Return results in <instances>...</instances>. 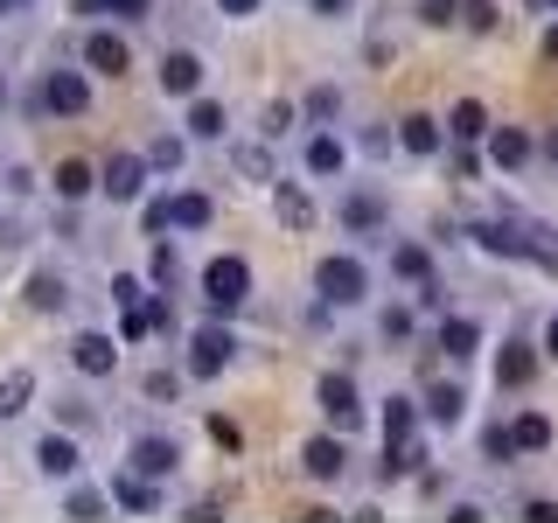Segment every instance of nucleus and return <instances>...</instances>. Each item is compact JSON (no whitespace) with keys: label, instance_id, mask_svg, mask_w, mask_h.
Here are the masks:
<instances>
[{"label":"nucleus","instance_id":"nucleus-1","mask_svg":"<svg viewBox=\"0 0 558 523\" xmlns=\"http://www.w3.org/2000/svg\"><path fill=\"white\" fill-rule=\"evenodd\" d=\"M203 301H209V314H223V321H231V314L252 301V266H244L238 252L209 258V266H203Z\"/></svg>","mask_w":558,"mask_h":523},{"label":"nucleus","instance_id":"nucleus-2","mask_svg":"<svg viewBox=\"0 0 558 523\" xmlns=\"http://www.w3.org/2000/svg\"><path fill=\"white\" fill-rule=\"evenodd\" d=\"M314 287H322L328 307H363V293H371V272H363L356 252H336V258H322V266H314Z\"/></svg>","mask_w":558,"mask_h":523},{"label":"nucleus","instance_id":"nucleus-3","mask_svg":"<svg viewBox=\"0 0 558 523\" xmlns=\"http://www.w3.org/2000/svg\"><path fill=\"white\" fill-rule=\"evenodd\" d=\"M231 356H238V336L223 328V314H217V321H203L196 336H189V377H217Z\"/></svg>","mask_w":558,"mask_h":523},{"label":"nucleus","instance_id":"nucleus-4","mask_svg":"<svg viewBox=\"0 0 558 523\" xmlns=\"http://www.w3.org/2000/svg\"><path fill=\"white\" fill-rule=\"evenodd\" d=\"M43 112H57V119H84V112H92V84H84V70H43Z\"/></svg>","mask_w":558,"mask_h":523},{"label":"nucleus","instance_id":"nucleus-5","mask_svg":"<svg viewBox=\"0 0 558 523\" xmlns=\"http://www.w3.org/2000/svg\"><path fill=\"white\" fill-rule=\"evenodd\" d=\"M314 398H322V412H328V426H336V433H356V426H363V405H356V384H349L342 370H328L322 384H314Z\"/></svg>","mask_w":558,"mask_h":523},{"label":"nucleus","instance_id":"nucleus-6","mask_svg":"<svg viewBox=\"0 0 558 523\" xmlns=\"http://www.w3.org/2000/svg\"><path fill=\"white\" fill-rule=\"evenodd\" d=\"M301 467H307V482H342V467H349L342 433H314V440L301 447Z\"/></svg>","mask_w":558,"mask_h":523},{"label":"nucleus","instance_id":"nucleus-7","mask_svg":"<svg viewBox=\"0 0 558 523\" xmlns=\"http://www.w3.org/2000/svg\"><path fill=\"white\" fill-rule=\"evenodd\" d=\"M447 139H453V133L440 126V119H426V112H405V119H398V147L418 154V161H433V154H440Z\"/></svg>","mask_w":558,"mask_h":523},{"label":"nucleus","instance_id":"nucleus-8","mask_svg":"<svg viewBox=\"0 0 558 523\" xmlns=\"http://www.w3.org/2000/svg\"><path fill=\"white\" fill-rule=\"evenodd\" d=\"M70 363H77L84 377H112V370H119V342L98 336V328H84V336L70 342Z\"/></svg>","mask_w":558,"mask_h":523},{"label":"nucleus","instance_id":"nucleus-9","mask_svg":"<svg viewBox=\"0 0 558 523\" xmlns=\"http://www.w3.org/2000/svg\"><path fill=\"white\" fill-rule=\"evenodd\" d=\"M161 92L168 98H196L203 92V57L196 49H168L161 57Z\"/></svg>","mask_w":558,"mask_h":523},{"label":"nucleus","instance_id":"nucleus-10","mask_svg":"<svg viewBox=\"0 0 558 523\" xmlns=\"http://www.w3.org/2000/svg\"><path fill=\"white\" fill-rule=\"evenodd\" d=\"M133 475H147V482H161V475H174V461H182V453H174V440H161V433H140L133 440Z\"/></svg>","mask_w":558,"mask_h":523},{"label":"nucleus","instance_id":"nucleus-11","mask_svg":"<svg viewBox=\"0 0 558 523\" xmlns=\"http://www.w3.org/2000/svg\"><path fill=\"white\" fill-rule=\"evenodd\" d=\"M35 467H43L49 482H70L84 467V453H77V440H63V433H43V440H35Z\"/></svg>","mask_w":558,"mask_h":523},{"label":"nucleus","instance_id":"nucleus-12","mask_svg":"<svg viewBox=\"0 0 558 523\" xmlns=\"http://www.w3.org/2000/svg\"><path fill=\"white\" fill-rule=\"evenodd\" d=\"M84 63H92V70H105V77H119V70L133 63L126 35H112V28H92V35H84Z\"/></svg>","mask_w":558,"mask_h":523},{"label":"nucleus","instance_id":"nucleus-13","mask_svg":"<svg viewBox=\"0 0 558 523\" xmlns=\"http://www.w3.org/2000/svg\"><path fill=\"white\" fill-rule=\"evenodd\" d=\"M140 188H147V161H140V154H112V161H105V196L133 203Z\"/></svg>","mask_w":558,"mask_h":523},{"label":"nucleus","instance_id":"nucleus-14","mask_svg":"<svg viewBox=\"0 0 558 523\" xmlns=\"http://www.w3.org/2000/svg\"><path fill=\"white\" fill-rule=\"evenodd\" d=\"M531 377H537V356L523 342H502L496 349V391H523Z\"/></svg>","mask_w":558,"mask_h":523},{"label":"nucleus","instance_id":"nucleus-15","mask_svg":"<svg viewBox=\"0 0 558 523\" xmlns=\"http://www.w3.org/2000/svg\"><path fill=\"white\" fill-rule=\"evenodd\" d=\"M49 188H57L63 203H84L92 188H105V174L92 161H57V174H49Z\"/></svg>","mask_w":558,"mask_h":523},{"label":"nucleus","instance_id":"nucleus-16","mask_svg":"<svg viewBox=\"0 0 558 523\" xmlns=\"http://www.w3.org/2000/svg\"><path fill=\"white\" fill-rule=\"evenodd\" d=\"M531 154H537V139L523 126H496V133H488V161H496V168H523Z\"/></svg>","mask_w":558,"mask_h":523},{"label":"nucleus","instance_id":"nucleus-17","mask_svg":"<svg viewBox=\"0 0 558 523\" xmlns=\"http://www.w3.org/2000/svg\"><path fill=\"white\" fill-rule=\"evenodd\" d=\"M336 217L349 223V231H377V223H384V196H377V188H349V196L336 203Z\"/></svg>","mask_w":558,"mask_h":523},{"label":"nucleus","instance_id":"nucleus-18","mask_svg":"<svg viewBox=\"0 0 558 523\" xmlns=\"http://www.w3.org/2000/svg\"><path fill=\"white\" fill-rule=\"evenodd\" d=\"M447 133H453V139H488V133H496V126H488V105H482V98H461V105L447 112Z\"/></svg>","mask_w":558,"mask_h":523},{"label":"nucleus","instance_id":"nucleus-19","mask_svg":"<svg viewBox=\"0 0 558 523\" xmlns=\"http://www.w3.org/2000/svg\"><path fill=\"white\" fill-rule=\"evenodd\" d=\"M112 502H126L133 516H154V510H161V496H154L147 475H112Z\"/></svg>","mask_w":558,"mask_h":523},{"label":"nucleus","instance_id":"nucleus-20","mask_svg":"<svg viewBox=\"0 0 558 523\" xmlns=\"http://www.w3.org/2000/svg\"><path fill=\"white\" fill-rule=\"evenodd\" d=\"M223 126H231V119H223V105L217 98H189V139H223Z\"/></svg>","mask_w":558,"mask_h":523},{"label":"nucleus","instance_id":"nucleus-21","mask_svg":"<svg viewBox=\"0 0 558 523\" xmlns=\"http://www.w3.org/2000/svg\"><path fill=\"white\" fill-rule=\"evenodd\" d=\"M168 209H174V231H203V223L217 217L203 188H182V196H168Z\"/></svg>","mask_w":558,"mask_h":523},{"label":"nucleus","instance_id":"nucleus-22","mask_svg":"<svg viewBox=\"0 0 558 523\" xmlns=\"http://www.w3.org/2000/svg\"><path fill=\"white\" fill-rule=\"evenodd\" d=\"M418 412H426L433 426H461V412H468V391H461V384H440V391H433Z\"/></svg>","mask_w":558,"mask_h":523},{"label":"nucleus","instance_id":"nucleus-23","mask_svg":"<svg viewBox=\"0 0 558 523\" xmlns=\"http://www.w3.org/2000/svg\"><path fill=\"white\" fill-rule=\"evenodd\" d=\"M440 349H447V356H475V349H482V328L468 321V314H447V321H440Z\"/></svg>","mask_w":558,"mask_h":523},{"label":"nucleus","instance_id":"nucleus-24","mask_svg":"<svg viewBox=\"0 0 558 523\" xmlns=\"http://www.w3.org/2000/svg\"><path fill=\"white\" fill-rule=\"evenodd\" d=\"M342 161H349V147L336 133H314L307 139V174H342Z\"/></svg>","mask_w":558,"mask_h":523},{"label":"nucleus","instance_id":"nucleus-25","mask_svg":"<svg viewBox=\"0 0 558 523\" xmlns=\"http://www.w3.org/2000/svg\"><path fill=\"white\" fill-rule=\"evenodd\" d=\"M279 223H287V231H307L314 223V203H307L301 182H279Z\"/></svg>","mask_w":558,"mask_h":523},{"label":"nucleus","instance_id":"nucleus-26","mask_svg":"<svg viewBox=\"0 0 558 523\" xmlns=\"http://www.w3.org/2000/svg\"><path fill=\"white\" fill-rule=\"evenodd\" d=\"M391 272H398V279H412V287H426V279H433L426 244H391Z\"/></svg>","mask_w":558,"mask_h":523},{"label":"nucleus","instance_id":"nucleus-27","mask_svg":"<svg viewBox=\"0 0 558 523\" xmlns=\"http://www.w3.org/2000/svg\"><path fill=\"white\" fill-rule=\"evenodd\" d=\"M63 301H70L63 272H35V279H28V307H35V314H57Z\"/></svg>","mask_w":558,"mask_h":523},{"label":"nucleus","instance_id":"nucleus-28","mask_svg":"<svg viewBox=\"0 0 558 523\" xmlns=\"http://www.w3.org/2000/svg\"><path fill=\"white\" fill-rule=\"evenodd\" d=\"M28 398H35V370H8V377H0V418L28 412Z\"/></svg>","mask_w":558,"mask_h":523},{"label":"nucleus","instance_id":"nucleus-29","mask_svg":"<svg viewBox=\"0 0 558 523\" xmlns=\"http://www.w3.org/2000/svg\"><path fill=\"white\" fill-rule=\"evenodd\" d=\"M510 433H517V447H523V453H545V447L558 440V433H551V418H545V412H523V418H517V426H510Z\"/></svg>","mask_w":558,"mask_h":523},{"label":"nucleus","instance_id":"nucleus-30","mask_svg":"<svg viewBox=\"0 0 558 523\" xmlns=\"http://www.w3.org/2000/svg\"><path fill=\"white\" fill-rule=\"evenodd\" d=\"M105 510H112V496H98V488H70L63 496V516H77V523H98Z\"/></svg>","mask_w":558,"mask_h":523},{"label":"nucleus","instance_id":"nucleus-31","mask_svg":"<svg viewBox=\"0 0 558 523\" xmlns=\"http://www.w3.org/2000/svg\"><path fill=\"white\" fill-rule=\"evenodd\" d=\"M77 14H119V22H147L154 0H77Z\"/></svg>","mask_w":558,"mask_h":523},{"label":"nucleus","instance_id":"nucleus-32","mask_svg":"<svg viewBox=\"0 0 558 523\" xmlns=\"http://www.w3.org/2000/svg\"><path fill=\"white\" fill-rule=\"evenodd\" d=\"M412 426H418L412 398H391V405H384V440H412Z\"/></svg>","mask_w":558,"mask_h":523},{"label":"nucleus","instance_id":"nucleus-33","mask_svg":"<svg viewBox=\"0 0 558 523\" xmlns=\"http://www.w3.org/2000/svg\"><path fill=\"white\" fill-rule=\"evenodd\" d=\"M231 161H238V174H244V182H279V174H272V154H266V147H238Z\"/></svg>","mask_w":558,"mask_h":523},{"label":"nucleus","instance_id":"nucleus-34","mask_svg":"<svg viewBox=\"0 0 558 523\" xmlns=\"http://www.w3.org/2000/svg\"><path fill=\"white\" fill-rule=\"evenodd\" d=\"M461 28H475V35H496V28H502L496 0H468V8H461Z\"/></svg>","mask_w":558,"mask_h":523},{"label":"nucleus","instance_id":"nucleus-35","mask_svg":"<svg viewBox=\"0 0 558 523\" xmlns=\"http://www.w3.org/2000/svg\"><path fill=\"white\" fill-rule=\"evenodd\" d=\"M461 8H468V0H418V22H426V28H453Z\"/></svg>","mask_w":558,"mask_h":523},{"label":"nucleus","instance_id":"nucleus-36","mask_svg":"<svg viewBox=\"0 0 558 523\" xmlns=\"http://www.w3.org/2000/svg\"><path fill=\"white\" fill-rule=\"evenodd\" d=\"M301 112H307V119H336V112H342V92H336V84H314Z\"/></svg>","mask_w":558,"mask_h":523},{"label":"nucleus","instance_id":"nucleus-37","mask_svg":"<svg viewBox=\"0 0 558 523\" xmlns=\"http://www.w3.org/2000/svg\"><path fill=\"white\" fill-rule=\"evenodd\" d=\"M482 453H488V461H510V453H523V447H517L510 426H488V433H482Z\"/></svg>","mask_w":558,"mask_h":523},{"label":"nucleus","instance_id":"nucleus-38","mask_svg":"<svg viewBox=\"0 0 558 523\" xmlns=\"http://www.w3.org/2000/svg\"><path fill=\"white\" fill-rule=\"evenodd\" d=\"M182 154H189L182 139H174V133H161V139L147 147V161H154V168H182Z\"/></svg>","mask_w":558,"mask_h":523},{"label":"nucleus","instance_id":"nucleus-39","mask_svg":"<svg viewBox=\"0 0 558 523\" xmlns=\"http://www.w3.org/2000/svg\"><path fill=\"white\" fill-rule=\"evenodd\" d=\"M140 223H147V238H161V231H174V209H168V196H154L147 209H140Z\"/></svg>","mask_w":558,"mask_h":523},{"label":"nucleus","instance_id":"nucleus-40","mask_svg":"<svg viewBox=\"0 0 558 523\" xmlns=\"http://www.w3.org/2000/svg\"><path fill=\"white\" fill-rule=\"evenodd\" d=\"M377 328H384V342H405V336H412V314H405V307H384Z\"/></svg>","mask_w":558,"mask_h":523},{"label":"nucleus","instance_id":"nucleus-41","mask_svg":"<svg viewBox=\"0 0 558 523\" xmlns=\"http://www.w3.org/2000/svg\"><path fill=\"white\" fill-rule=\"evenodd\" d=\"M147 279H154V287H174V252H168V244L147 258Z\"/></svg>","mask_w":558,"mask_h":523},{"label":"nucleus","instance_id":"nucleus-42","mask_svg":"<svg viewBox=\"0 0 558 523\" xmlns=\"http://www.w3.org/2000/svg\"><path fill=\"white\" fill-rule=\"evenodd\" d=\"M174 391H182V377H174V370H147V398H174Z\"/></svg>","mask_w":558,"mask_h":523},{"label":"nucleus","instance_id":"nucleus-43","mask_svg":"<svg viewBox=\"0 0 558 523\" xmlns=\"http://www.w3.org/2000/svg\"><path fill=\"white\" fill-rule=\"evenodd\" d=\"M112 301H119V307H133V301H147V287H140V279H126V272H119V279H112Z\"/></svg>","mask_w":558,"mask_h":523},{"label":"nucleus","instance_id":"nucleus-44","mask_svg":"<svg viewBox=\"0 0 558 523\" xmlns=\"http://www.w3.org/2000/svg\"><path fill=\"white\" fill-rule=\"evenodd\" d=\"M209 440H217L223 453H238V426H231V418H209Z\"/></svg>","mask_w":558,"mask_h":523},{"label":"nucleus","instance_id":"nucleus-45","mask_svg":"<svg viewBox=\"0 0 558 523\" xmlns=\"http://www.w3.org/2000/svg\"><path fill=\"white\" fill-rule=\"evenodd\" d=\"M287 126H293V105H272V112H266V133L279 139V133H287Z\"/></svg>","mask_w":558,"mask_h":523},{"label":"nucleus","instance_id":"nucleus-46","mask_svg":"<svg viewBox=\"0 0 558 523\" xmlns=\"http://www.w3.org/2000/svg\"><path fill=\"white\" fill-rule=\"evenodd\" d=\"M523 516H531V523H558V502H523Z\"/></svg>","mask_w":558,"mask_h":523},{"label":"nucleus","instance_id":"nucleus-47","mask_svg":"<svg viewBox=\"0 0 558 523\" xmlns=\"http://www.w3.org/2000/svg\"><path fill=\"white\" fill-rule=\"evenodd\" d=\"M537 154H545V161H558V126H545V139H537Z\"/></svg>","mask_w":558,"mask_h":523},{"label":"nucleus","instance_id":"nucleus-48","mask_svg":"<svg viewBox=\"0 0 558 523\" xmlns=\"http://www.w3.org/2000/svg\"><path fill=\"white\" fill-rule=\"evenodd\" d=\"M545 356L558 363V314H551V321H545Z\"/></svg>","mask_w":558,"mask_h":523},{"label":"nucleus","instance_id":"nucleus-49","mask_svg":"<svg viewBox=\"0 0 558 523\" xmlns=\"http://www.w3.org/2000/svg\"><path fill=\"white\" fill-rule=\"evenodd\" d=\"M217 8H223V14H252L258 0H217Z\"/></svg>","mask_w":558,"mask_h":523},{"label":"nucleus","instance_id":"nucleus-50","mask_svg":"<svg viewBox=\"0 0 558 523\" xmlns=\"http://www.w3.org/2000/svg\"><path fill=\"white\" fill-rule=\"evenodd\" d=\"M314 14H349V0H314Z\"/></svg>","mask_w":558,"mask_h":523},{"label":"nucleus","instance_id":"nucleus-51","mask_svg":"<svg viewBox=\"0 0 558 523\" xmlns=\"http://www.w3.org/2000/svg\"><path fill=\"white\" fill-rule=\"evenodd\" d=\"M545 57H551V63H558V28H545Z\"/></svg>","mask_w":558,"mask_h":523},{"label":"nucleus","instance_id":"nucleus-52","mask_svg":"<svg viewBox=\"0 0 558 523\" xmlns=\"http://www.w3.org/2000/svg\"><path fill=\"white\" fill-rule=\"evenodd\" d=\"M28 8V0H0V14H22Z\"/></svg>","mask_w":558,"mask_h":523},{"label":"nucleus","instance_id":"nucleus-53","mask_svg":"<svg viewBox=\"0 0 558 523\" xmlns=\"http://www.w3.org/2000/svg\"><path fill=\"white\" fill-rule=\"evenodd\" d=\"M0 105H8V70H0Z\"/></svg>","mask_w":558,"mask_h":523},{"label":"nucleus","instance_id":"nucleus-54","mask_svg":"<svg viewBox=\"0 0 558 523\" xmlns=\"http://www.w3.org/2000/svg\"><path fill=\"white\" fill-rule=\"evenodd\" d=\"M551 8H558V0H551Z\"/></svg>","mask_w":558,"mask_h":523}]
</instances>
